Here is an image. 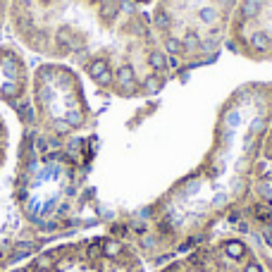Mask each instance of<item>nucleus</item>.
Listing matches in <instances>:
<instances>
[{"mask_svg":"<svg viewBox=\"0 0 272 272\" xmlns=\"http://www.w3.org/2000/svg\"><path fill=\"white\" fill-rule=\"evenodd\" d=\"M115 79H117V86L119 88H124V91H134L136 86V79H134V69L132 67H119L117 69V74H115Z\"/></svg>","mask_w":272,"mask_h":272,"instance_id":"1","label":"nucleus"},{"mask_svg":"<svg viewBox=\"0 0 272 272\" xmlns=\"http://www.w3.org/2000/svg\"><path fill=\"white\" fill-rule=\"evenodd\" d=\"M251 48L253 51H260V53L270 51V36L265 31H253L251 34Z\"/></svg>","mask_w":272,"mask_h":272,"instance_id":"2","label":"nucleus"},{"mask_svg":"<svg viewBox=\"0 0 272 272\" xmlns=\"http://www.w3.org/2000/svg\"><path fill=\"white\" fill-rule=\"evenodd\" d=\"M263 2H265V0H244V5H241V17H244V19H253V17L260 12Z\"/></svg>","mask_w":272,"mask_h":272,"instance_id":"3","label":"nucleus"},{"mask_svg":"<svg viewBox=\"0 0 272 272\" xmlns=\"http://www.w3.org/2000/svg\"><path fill=\"white\" fill-rule=\"evenodd\" d=\"M224 253H227L229 258L239 260V258L246 255V246L241 244V241H227V244H224Z\"/></svg>","mask_w":272,"mask_h":272,"instance_id":"4","label":"nucleus"},{"mask_svg":"<svg viewBox=\"0 0 272 272\" xmlns=\"http://www.w3.org/2000/svg\"><path fill=\"white\" fill-rule=\"evenodd\" d=\"M105 72H108V60H103V57L93 60V62H91V67H88V74H91L96 82H98V79H101Z\"/></svg>","mask_w":272,"mask_h":272,"instance_id":"5","label":"nucleus"},{"mask_svg":"<svg viewBox=\"0 0 272 272\" xmlns=\"http://www.w3.org/2000/svg\"><path fill=\"white\" fill-rule=\"evenodd\" d=\"M117 12H119V2L117 0H105L101 5V17H105V19H115Z\"/></svg>","mask_w":272,"mask_h":272,"instance_id":"6","label":"nucleus"},{"mask_svg":"<svg viewBox=\"0 0 272 272\" xmlns=\"http://www.w3.org/2000/svg\"><path fill=\"white\" fill-rule=\"evenodd\" d=\"M165 48H167L170 55H182L187 51V48H184V41H179V38H174V36H167V38H165Z\"/></svg>","mask_w":272,"mask_h":272,"instance_id":"7","label":"nucleus"},{"mask_svg":"<svg viewBox=\"0 0 272 272\" xmlns=\"http://www.w3.org/2000/svg\"><path fill=\"white\" fill-rule=\"evenodd\" d=\"M160 88H163L160 74H151V77L143 82V91H146V93H160Z\"/></svg>","mask_w":272,"mask_h":272,"instance_id":"8","label":"nucleus"},{"mask_svg":"<svg viewBox=\"0 0 272 272\" xmlns=\"http://www.w3.org/2000/svg\"><path fill=\"white\" fill-rule=\"evenodd\" d=\"M119 253H122V244H119V241L108 239V241L103 244V255H108V258H117Z\"/></svg>","mask_w":272,"mask_h":272,"instance_id":"9","label":"nucleus"},{"mask_svg":"<svg viewBox=\"0 0 272 272\" xmlns=\"http://www.w3.org/2000/svg\"><path fill=\"white\" fill-rule=\"evenodd\" d=\"M148 62H151V67L155 69V72H163L167 69V57L163 53H151L148 55Z\"/></svg>","mask_w":272,"mask_h":272,"instance_id":"10","label":"nucleus"},{"mask_svg":"<svg viewBox=\"0 0 272 272\" xmlns=\"http://www.w3.org/2000/svg\"><path fill=\"white\" fill-rule=\"evenodd\" d=\"M36 270H41V272H51L53 270V255H51V253L38 255V258H36Z\"/></svg>","mask_w":272,"mask_h":272,"instance_id":"11","label":"nucleus"},{"mask_svg":"<svg viewBox=\"0 0 272 272\" xmlns=\"http://www.w3.org/2000/svg\"><path fill=\"white\" fill-rule=\"evenodd\" d=\"M198 17H201V22L213 24V22L218 19V10H215V7H201V10H198Z\"/></svg>","mask_w":272,"mask_h":272,"instance_id":"12","label":"nucleus"},{"mask_svg":"<svg viewBox=\"0 0 272 272\" xmlns=\"http://www.w3.org/2000/svg\"><path fill=\"white\" fill-rule=\"evenodd\" d=\"M2 67H5V74L7 77H17V60L12 55H5L2 57Z\"/></svg>","mask_w":272,"mask_h":272,"instance_id":"13","label":"nucleus"},{"mask_svg":"<svg viewBox=\"0 0 272 272\" xmlns=\"http://www.w3.org/2000/svg\"><path fill=\"white\" fill-rule=\"evenodd\" d=\"M0 93H2L5 98H15V96H19V86H17V84H12V82H7V84H2Z\"/></svg>","mask_w":272,"mask_h":272,"instance_id":"14","label":"nucleus"},{"mask_svg":"<svg viewBox=\"0 0 272 272\" xmlns=\"http://www.w3.org/2000/svg\"><path fill=\"white\" fill-rule=\"evenodd\" d=\"M253 215L260 220H270L272 218V208L268 205H263V203H258V205H253Z\"/></svg>","mask_w":272,"mask_h":272,"instance_id":"15","label":"nucleus"},{"mask_svg":"<svg viewBox=\"0 0 272 272\" xmlns=\"http://www.w3.org/2000/svg\"><path fill=\"white\" fill-rule=\"evenodd\" d=\"M65 122H67L69 127H79V124L84 122L82 112H77V110H69V112H67V119H65Z\"/></svg>","mask_w":272,"mask_h":272,"instance_id":"16","label":"nucleus"},{"mask_svg":"<svg viewBox=\"0 0 272 272\" xmlns=\"http://www.w3.org/2000/svg\"><path fill=\"white\" fill-rule=\"evenodd\" d=\"M31 251H34V244L22 241V244H17V248H15V255H17V258H22V255H27V253H31Z\"/></svg>","mask_w":272,"mask_h":272,"instance_id":"17","label":"nucleus"},{"mask_svg":"<svg viewBox=\"0 0 272 272\" xmlns=\"http://www.w3.org/2000/svg\"><path fill=\"white\" fill-rule=\"evenodd\" d=\"M155 24H158V29H170V17H167V12H158L155 15Z\"/></svg>","mask_w":272,"mask_h":272,"instance_id":"18","label":"nucleus"},{"mask_svg":"<svg viewBox=\"0 0 272 272\" xmlns=\"http://www.w3.org/2000/svg\"><path fill=\"white\" fill-rule=\"evenodd\" d=\"M57 41H60V46H72L69 31H67V29H60V31H57Z\"/></svg>","mask_w":272,"mask_h":272,"instance_id":"19","label":"nucleus"},{"mask_svg":"<svg viewBox=\"0 0 272 272\" xmlns=\"http://www.w3.org/2000/svg\"><path fill=\"white\" fill-rule=\"evenodd\" d=\"M53 127H55V132H57V134H67V132L72 129V127H69V124H67L65 119H55Z\"/></svg>","mask_w":272,"mask_h":272,"instance_id":"20","label":"nucleus"},{"mask_svg":"<svg viewBox=\"0 0 272 272\" xmlns=\"http://www.w3.org/2000/svg\"><path fill=\"white\" fill-rule=\"evenodd\" d=\"M98 255H103V246L101 244H91L88 246V258H98Z\"/></svg>","mask_w":272,"mask_h":272,"instance_id":"21","label":"nucleus"},{"mask_svg":"<svg viewBox=\"0 0 272 272\" xmlns=\"http://www.w3.org/2000/svg\"><path fill=\"white\" fill-rule=\"evenodd\" d=\"M263 129H265V119H263V117H260V119H255V122L251 124V132H253V134H260Z\"/></svg>","mask_w":272,"mask_h":272,"instance_id":"22","label":"nucleus"},{"mask_svg":"<svg viewBox=\"0 0 272 272\" xmlns=\"http://www.w3.org/2000/svg\"><path fill=\"white\" fill-rule=\"evenodd\" d=\"M196 43H198V41H196V36H193V34H189V36H187V41H184V48H193Z\"/></svg>","mask_w":272,"mask_h":272,"instance_id":"23","label":"nucleus"},{"mask_svg":"<svg viewBox=\"0 0 272 272\" xmlns=\"http://www.w3.org/2000/svg\"><path fill=\"white\" fill-rule=\"evenodd\" d=\"M244 272H263V270H260V265H258V263H248V265L244 268Z\"/></svg>","mask_w":272,"mask_h":272,"instance_id":"24","label":"nucleus"},{"mask_svg":"<svg viewBox=\"0 0 272 272\" xmlns=\"http://www.w3.org/2000/svg\"><path fill=\"white\" fill-rule=\"evenodd\" d=\"M165 272H184V268H182V263H174L170 270H165Z\"/></svg>","mask_w":272,"mask_h":272,"instance_id":"25","label":"nucleus"},{"mask_svg":"<svg viewBox=\"0 0 272 272\" xmlns=\"http://www.w3.org/2000/svg\"><path fill=\"white\" fill-rule=\"evenodd\" d=\"M234 2H237V0H220V5H222V7H232Z\"/></svg>","mask_w":272,"mask_h":272,"instance_id":"26","label":"nucleus"},{"mask_svg":"<svg viewBox=\"0 0 272 272\" xmlns=\"http://www.w3.org/2000/svg\"><path fill=\"white\" fill-rule=\"evenodd\" d=\"M57 268H60V270H65V268H69V260H60V263H57Z\"/></svg>","mask_w":272,"mask_h":272,"instance_id":"27","label":"nucleus"},{"mask_svg":"<svg viewBox=\"0 0 272 272\" xmlns=\"http://www.w3.org/2000/svg\"><path fill=\"white\" fill-rule=\"evenodd\" d=\"M96 2H105V0H96Z\"/></svg>","mask_w":272,"mask_h":272,"instance_id":"28","label":"nucleus"},{"mask_svg":"<svg viewBox=\"0 0 272 272\" xmlns=\"http://www.w3.org/2000/svg\"><path fill=\"white\" fill-rule=\"evenodd\" d=\"M43 2H48V0H43Z\"/></svg>","mask_w":272,"mask_h":272,"instance_id":"29","label":"nucleus"},{"mask_svg":"<svg viewBox=\"0 0 272 272\" xmlns=\"http://www.w3.org/2000/svg\"><path fill=\"white\" fill-rule=\"evenodd\" d=\"M27 2H29V0H27Z\"/></svg>","mask_w":272,"mask_h":272,"instance_id":"30","label":"nucleus"}]
</instances>
